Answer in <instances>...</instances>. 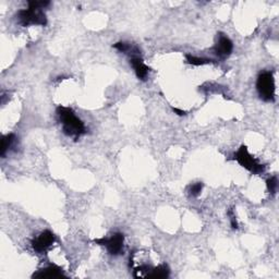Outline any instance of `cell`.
I'll use <instances>...</instances> for the list:
<instances>
[{
	"label": "cell",
	"instance_id": "cell-1",
	"mask_svg": "<svg viewBox=\"0 0 279 279\" xmlns=\"http://www.w3.org/2000/svg\"><path fill=\"white\" fill-rule=\"evenodd\" d=\"M56 113L59 118L60 124L63 125V130L65 135L78 140L80 136L85 134L86 128H85L83 121L75 116L72 108L59 106L57 108Z\"/></svg>",
	"mask_w": 279,
	"mask_h": 279
},
{
	"label": "cell",
	"instance_id": "cell-2",
	"mask_svg": "<svg viewBox=\"0 0 279 279\" xmlns=\"http://www.w3.org/2000/svg\"><path fill=\"white\" fill-rule=\"evenodd\" d=\"M257 89L264 102H274L275 99V79L269 71L259 73L257 81Z\"/></svg>",
	"mask_w": 279,
	"mask_h": 279
},
{
	"label": "cell",
	"instance_id": "cell-3",
	"mask_svg": "<svg viewBox=\"0 0 279 279\" xmlns=\"http://www.w3.org/2000/svg\"><path fill=\"white\" fill-rule=\"evenodd\" d=\"M234 159L237 160L240 166H242L251 173L259 174L264 172V170H265V166L259 164L258 160L249 153L248 148L245 145L240 146V149L235 153Z\"/></svg>",
	"mask_w": 279,
	"mask_h": 279
},
{
	"label": "cell",
	"instance_id": "cell-4",
	"mask_svg": "<svg viewBox=\"0 0 279 279\" xmlns=\"http://www.w3.org/2000/svg\"><path fill=\"white\" fill-rule=\"evenodd\" d=\"M19 23L23 26L28 25H42L45 26L47 24L46 14L43 11V9L30 8L23 9L17 13Z\"/></svg>",
	"mask_w": 279,
	"mask_h": 279
},
{
	"label": "cell",
	"instance_id": "cell-5",
	"mask_svg": "<svg viewBox=\"0 0 279 279\" xmlns=\"http://www.w3.org/2000/svg\"><path fill=\"white\" fill-rule=\"evenodd\" d=\"M94 242L98 245L105 247L107 252L113 257L120 255L124 253V243H125V236L120 233H115L110 237H103L101 239H95Z\"/></svg>",
	"mask_w": 279,
	"mask_h": 279
},
{
	"label": "cell",
	"instance_id": "cell-6",
	"mask_svg": "<svg viewBox=\"0 0 279 279\" xmlns=\"http://www.w3.org/2000/svg\"><path fill=\"white\" fill-rule=\"evenodd\" d=\"M55 242H56V236L51 233V231L45 230L32 241V247L35 252L44 253Z\"/></svg>",
	"mask_w": 279,
	"mask_h": 279
},
{
	"label": "cell",
	"instance_id": "cell-7",
	"mask_svg": "<svg viewBox=\"0 0 279 279\" xmlns=\"http://www.w3.org/2000/svg\"><path fill=\"white\" fill-rule=\"evenodd\" d=\"M213 50L219 58H227L233 53L234 44L228 36H226L223 33H219L217 36L216 44L213 47Z\"/></svg>",
	"mask_w": 279,
	"mask_h": 279
},
{
	"label": "cell",
	"instance_id": "cell-8",
	"mask_svg": "<svg viewBox=\"0 0 279 279\" xmlns=\"http://www.w3.org/2000/svg\"><path fill=\"white\" fill-rule=\"evenodd\" d=\"M130 64L132 65V68H133L136 77H138L140 80H146L149 75L150 68L144 64L143 59H142L140 56L131 57Z\"/></svg>",
	"mask_w": 279,
	"mask_h": 279
},
{
	"label": "cell",
	"instance_id": "cell-9",
	"mask_svg": "<svg viewBox=\"0 0 279 279\" xmlns=\"http://www.w3.org/2000/svg\"><path fill=\"white\" fill-rule=\"evenodd\" d=\"M64 276V274L63 272V269L57 265L47 266L33 275L34 278H60Z\"/></svg>",
	"mask_w": 279,
	"mask_h": 279
},
{
	"label": "cell",
	"instance_id": "cell-10",
	"mask_svg": "<svg viewBox=\"0 0 279 279\" xmlns=\"http://www.w3.org/2000/svg\"><path fill=\"white\" fill-rule=\"evenodd\" d=\"M168 276H169V268L167 265H159L155 268H150V273L146 275L148 278H154V279L167 278Z\"/></svg>",
	"mask_w": 279,
	"mask_h": 279
},
{
	"label": "cell",
	"instance_id": "cell-11",
	"mask_svg": "<svg viewBox=\"0 0 279 279\" xmlns=\"http://www.w3.org/2000/svg\"><path fill=\"white\" fill-rule=\"evenodd\" d=\"M16 141V135L13 133H9L7 135H3L1 138V148H0V154H1L2 157H4L7 150L11 148L12 144Z\"/></svg>",
	"mask_w": 279,
	"mask_h": 279
},
{
	"label": "cell",
	"instance_id": "cell-12",
	"mask_svg": "<svg viewBox=\"0 0 279 279\" xmlns=\"http://www.w3.org/2000/svg\"><path fill=\"white\" fill-rule=\"evenodd\" d=\"M186 59H187V63L192 64V65H204V64H209L213 63L212 59L200 58V57L192 56L190 54L186 55Z\"/></svg>",
	"mask_w": 279,
	"mask_h": 279
},
{
	"label": "cell",
	"instance_id": "cell-13",
	"mask_svg": "<svg viewBox=\"0 0 279 279\" xmlns=\"http://www.w3.org/2000/svg\"><path fill=\"white\" fill-rule=\"evenodd\" d=\"M203 190V183L202 182H195L193 184H190L188 188V194L191 197H196L201 194Z\"/></svg>",
	"mask_w": 279,
	"mask_h": 279
},
{
	"label": "cell",
	"instance_id": "cell-14",
	"mask_svg": "<svg viewBox=\"0 0 279 279\" xmlns=\"http://www.w3.org/2000/svg\"><path fill=\"white\" fill-rule=\"evenodd\" d=\"M266 186H267L268 192L271 193L272 195L276 194L277 188H278V179H277V177L274 176V177L268 178L267 181H266Z\"/></svg>",
	"mask_w": 279,
	"mask_h": 279
},
{
	"label": "cell",
	"instance_id": "cell-15",
	"mask_svg": "<svg viewBox=\"0 0 279 279\" xmlns=\"http://www.w3.org/2000/svg\"><path fill=\"white\" fill-rule=\"evenodd\" d=\"M228 215L230 216V223H231V227H233L234 229H238V223H237V218H236V216L234 215L233 211H230L228 213Z\"/></svg>",
	"mask_w": 279,
	"mask_h": 279
},
{
	"label": "cell",
	"instance_id": "cell-16",
	"mask_svg": "<svg viewBox=\"0 0 279 279\" xmlns=\"http://www.w3.org/2000/svg\"><path fill=\"white\" fill-rule=\"evenodd\" d=\"M172 110H173V112H176L178 116H184V115H187L186 111L179 109V108H172Z\"/></svg>",
	"mask_w": 279,
	"mask_h": 279
}]
</instances>
